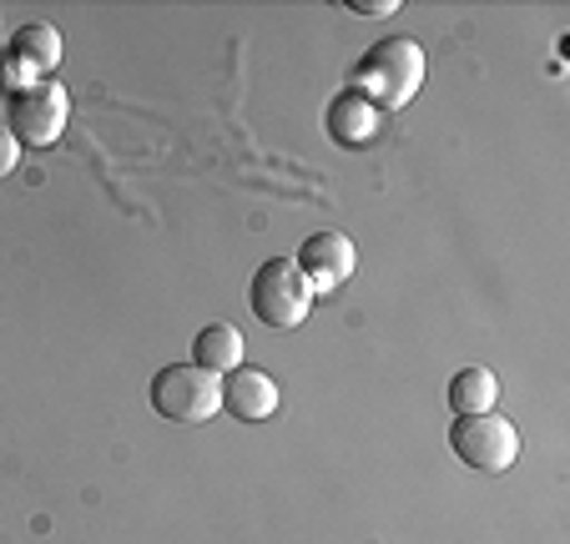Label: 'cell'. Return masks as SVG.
<instances>
[{
    "instance_id": "cell-2",
    "label": "cell",
    "mask_w": 570,
    "mask_h": 544,
    "mask_svg": "<svg viewBox=\"0 0 570 544\" xmlns=\"http://www.w3.org/2000/svg\"><path fill=\"white\" fill-rule=\"evenodd\" d=\"M248 308H253V318L273 333L298 328L313 308V288L298 273V263H288V257L258 263V273H253V283H248Z\"/></svg>"
},
{
    "instance_id": "cell-5",
    "label": "cell",
    "mask_w": 570,
    "mask_h": 544,
    "mask_svg": "<svg viewBox=\"0 0 570 544\" xmlns=\"http://www.w3.org/2000/svg\"><path fill=\"white\" fill-rule=\"evenodd\" d=\"M6 117H11V137L21 147H56L66 131V117H71V97H66L61 81L46 76V81H31L16 91Z\"/></svg>"
},
{
    "instance_id": "cell-6",
    "label": "cell",
    "mask_w": 570,
    "mask_h": 544,
    "mask_svg": "<svg viewBox=\"0 0 570 544\" xmlns=\"http://www.w3.org/2000/svg\"><path fill=\"white\" fill-rule=\"evenodd\" d=\"M298 273L308 278V288H313V298H328V293H338L348 278H354V267H358V253H354V243H348L344 233H313L308 243L298 247Z\"/></svg>"
},
{
    "instance_id": "cell-7",
    "label": "cell",
    "mask_w": 570,
    "mask_h": 544,
    "mask_svg": "<svg viewBox=\"0 0 570 544\" xmlns=\"http://www.w3.org/2000/svg\"><path fill=\"white\" fill-rule=\"evenodd\" d=\"M223 408L237 418V424H263V418L278 414V384H273L263 368L243 363L223 378Z\"/></svg>"
},
{
    "instance_id": "cell-10",
    "label": "cell",
    "mask_w": 570,
    "mask_h": 544,
    "mask_svg": "<svg viewBox=\"0 0 570 544\" xmlns=\"http://www.w3.org/2000/svg\"><path fill=\"white\" fill-rule=\"evenodd\" d=\"M193 358H197V368H207L217 378L233 374V368H243V333L233 323H207L193 338Z\"/></svg>"
},
{
    "instance_id": "cell-13",
    "label": "cell",
    "mask_w": 570,
    "mask_h": 544,
    "mask_svg": "<svg viewBox=\"0 0 570 544\" xmlns=\"http://www.w3.org/2000/svg\"><path fill=\"white\" fill-rule=\"evenodd\" d=\"M348 11L354 16H394L399 0H348Z\"/></svg>"
},
{
    "instance_id": "cell-8",
    "label": "cell",
    "mask_w": 570,
    "mask_h": 544,
    "mask_svg": "<svg viewBox=\"0 0 570 544\" xmlns=\"http://www.w3.org/2000/svg\"><path fill=\"white\" fill-rule=\"evenodd\" d=\"M323 121H328V137H334L338 147H368V141H374V131H379V107L364 97V91H354V86H348L344 97L328 107V117H323Z\"/></svg>"
},
{
    "instance_id": "cell-11",
    "label": "cell",
    "mask_w": 570,
    "mask_h": 544,
    "mask_svg": "<svg viewBox=\"0 0 570 544\" xmlns=\"http://www.w3.org/2000/svg\"><path fill=\"white\" fill-rule=\"evenodd\" d=\"M495 398H500V378L490 368H460L450 378V408L460 418L470 414H495Z\"/></svg>"
},
{
    "instance_id": "cell-4",
    "label": "cell",
    "mask_w": 570,
    "mask_h": 544,
    "mask_svg": "<svg viewBox=\"0 0 570 544\" xmlns=\"http://www.w3.org/2000/svg\"><path fill=\"white\" fill-rule=\"evenodd\" d=\"M450 448L454 459L470 464L480 474H505L510 464L520 459V434L510 418L500 414H470L450 424Z\"/></svg>"
},
{
    "instance_id": "cell-3",
    "label": "cell",
    "mask_w": 570,
    "mask_h": 544,
    "mask_svg": "<svg viewBox=\"0 0 570 544\" xmlns=\"http://www.w3.org/2000/svg\"><path fill=\"white\" fill-rule=\"evenodd\" d=\"M151 408L167 424H207L223 408V378L197 368V363H167L151 378Z\"/></svg>"
},
{
    "instance_id": "cell-9",
    "label": "cell",
    "mask_w": 570,
    "mask_h": 544,
    "mask_svg": "<svg viewBox=\"0 0 570 544\" xmlns=\"http://www.w3.org/2000/svg\"><path fill=\"white\" fill-rule=\"evenodd\" d=\"M11 61L26 66V71H36V76L46 81V76L61 66V31H56V26H46V21L16 26V36H11Z\"/></svg>"
},
{
    "instance_id": "cell-1",
    "label": "cell",
    "mask_w": 570,
    "mask_h": 544,
    "mask_svg": "<svg viewBox=\"0 0 570 544\" xmlns=\"http://www.w3.org/2000/svg\"><path fill=\"white\" fill-rule=\"evenodd\" d=\"M420 86H424V51L410 36H384V41H374L354 71V91H364L379 111L410 107Z\"/></svg>"
},
{
    "instance_id": "cell-12",
    "label": "cell",
    "mask_w": 570,
    "mask_h": 544,
    "mask_svg": "<svg viewBox=\"0 0 570 544\" xmlns=\"http://www.w3.org/2000/svg\"><path fill=\"white\" fill-rule=\"evenodd\" d=\"M16 161H21V141H16L11 131L0 127V177H11V171H16Z\"/></svg>"
}]
</instances>
